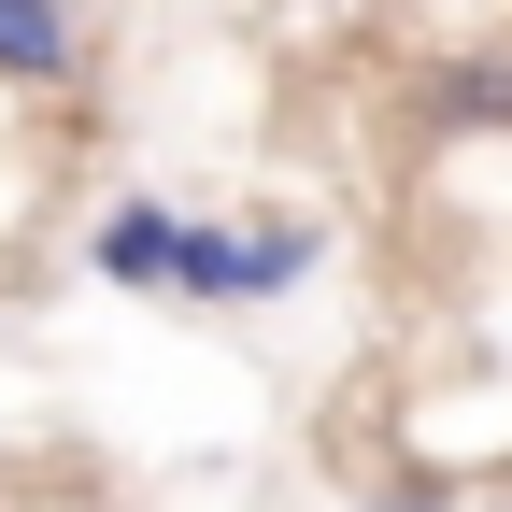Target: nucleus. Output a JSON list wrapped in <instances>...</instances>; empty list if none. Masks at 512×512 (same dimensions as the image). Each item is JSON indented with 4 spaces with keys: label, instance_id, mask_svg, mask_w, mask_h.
I'll return each instance as SVG.
<instances>
[{
    "label": "nucleus",
    "instance_id": "nucleus-3",
    "mask_svg": "<svg viewBox=\"0 0 512 512\" xmlns=\"http://www.w3.org/2000/svg\"><path fill=\"white\" fill-rule=\"evenodd\" d=\"M72 72H86L72 0H0V86H72Z\"/></svg>",
    "mask_w": 512,
    "mask_h": 512
},
{
    "label": "nucleus",
    "instance_id": "nucleus-4",
    "mask_svg": "<svg viewBox=\"0 0 512 512\" xmlns=\"http://www.w3.org/2000/svg\"><path fill=\"white\" fill-rule=\"evenodd\" d=\"M441 128H512V72H498V57L441 72Z\"/></svg>",
    "mask_w": 512,
    "mask_h": 512
},
{
    "label": "nucleus",
    "instance_id": "nucleus-2",
    "mask_svg": "<svg viewBox=\"0 0 512 512\" xmlns=\"http://www.w3.org/2000/svg\"><path fill=\"white\" fill-rule=\"evenodd\" d=\"M171 242H185V214H171V200H114V214L86 228V271H100V285L171 299Z\"/></svg>",
    "mask_w": 512,
    "mask_h": 512
},
{
    "label": "nucleus",
    "instance_id": "nucleus-1",
    "mask_svg": "<svg viewBox=\"0 0 512 512\" xmlns=\"http://www.w3.org/2000/svg\"><path fill=\"white\" fill-rule=\"evenodd\" d=\"M299 271H313V228H200V214H185V242H171V299H185V313L285 299Z\"/></svg>",
    "mask_w": 512,
    "mask_h": 512
}]
</instances>
